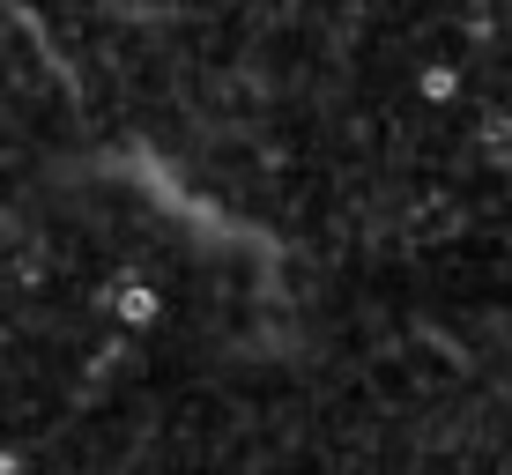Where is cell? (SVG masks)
I'll return each instance as SVG.
<instances>
[{"label": "cell", "instance_id": "cell-1", "mask_svg": "<svg viewBox=\"0 0 512 475\" xmlns=\"http://www.w3.org/2000/svg\"><path fill=\"white\" fill-rule=\"evenodd\" d=\"M104 312H112L119 327H156L164 320V297H156L149 283H134V275H119V283L104 290Z\"/></svg>", "mask_w": 512, "mask_h": 475}]
</instances>
